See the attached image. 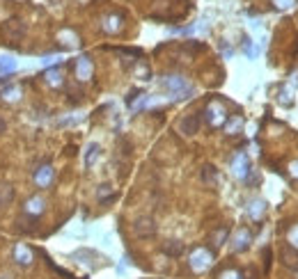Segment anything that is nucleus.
<instances>
[{
	"instance_id": "nucleus-1",
	"label": "nucleus",
	"mask_w": 298,
	"mask_h": 279,
	"mask_svg": "<svg viewBox=\"0 0 298 279\" xmlns=\"http://www.w3.org/2000/svg\"><path fill=\"white\" fill-rule=\"evenodd\" d=\"M160 89L168 91L170 99H174V101L191 99V96L195 94V87H193L183 76H165V78H160Z\"/></svg>"
},
{
	"instance_id": "nucleus-2",
	"label": "nucleus",
	"mask_w": 298,
	"mask_h": 279,
	"mask_svg": "<svg viewBox=\"0 0 298 279\" xmlns=\"http://www.w3.org/2000/svg\"><path fill=\"white\" fill-rule=\"evenodd\" d=\"M188 265H191L193 272L202 274L213 265V254H211L206 247H195V250L191 252V256H188Z\"/></svg>"
},
{
	"instance_id": "nucleus-3",
	"label": "nucleus",
	"mask_w": 298,
	"mask_h": 279,
	"mask_svg": "<svg viewBox=\"0 0 298 279\" xmlns=\"http://www.w3.org/2000/svg\"><path fill=\"white\" fill-rule=\"evenodd\" d=\"M204 117H206L211 128H218L227 121V110H225V105L220 103V101H211L204 110Z\"/></svg>"
},
{
	"instance_id": "nucleus-4",
	"label": "nucleus",
	"mask_w": 298,
	"mask_h": 279,
	"mask_svg": "<svg viewBox=\"0 0 298 279\" xmlns=\"http://www.w3.org/2000/svg\"><path fill=\"white\" fill-rule=\"evenodd\" d=\"M23 32H25V27H23V23L18 21V18H9V21H5L3 27H0V35H3V39L5 41H12V44L21 41Z\"/></svg>"
},
{
	"instance_id": "nucleus-5",
	"label": "nucleus",
	"mask_w": 298,
	"mask_h": 279,
	"mask_svg": "<svg viewBox=\"0 0 298 279\" xmlns=\"http://www.w3.org/2000/svg\"><path fill=\"white\" fill-rule=\"evenodd\" d=\"M229 167H232V174H234V176L241 178V181H246L248 174H250V169H252L246 151H236V153H234V158H232V165H229Z\"/></svg>"
},
{
	"instance_id": "nucleus-6",
	"label": "nucleus",
	"mask_w": 298,
	"mask_h": 279,
	"mask_svg": "<svg viewBox=\"0 0 298 279\" xmlns=\"http://www.w3.org/2000/svg\"><path fill=\"white\" fill-rule=\"evenodd\" d=\"M53 178H55V169L50 167L48 163L39 165V167L35 169V183H37V188H48L50 183H53Z\"/></svg>"
},
{
	"instance_id": "nucleus-7",
	"label": "nucleus",
	"mask_w": 298,
	"mask_h": 279,
	"mask_svg": "<svg viewBox=\"0 0 298 279\" xmlns=\"http://www.w3.org/2000/svg\"><path fill=\"white\" fill-rule=\"evenodd\" d=\"M200 121H202L200 112H193V114H188V117H183L181 121H179V131H181L183 135H195V133L200 131Z\"/></svg>"
},
{
	"instance_id": "nucleus-8",
	"label": "nucleus",
	"mask_w": 298,
	"mask_h": 279,
	"mask_svg": "<svg viewBox=\"0 0 298 279\" xmlns=\"http://www.w3.org/2000/svg\"><path fill=\"white\" fill-rule=\"evenodd\" d=\"M14 261H16L18 265H23V268H28V265H32V261H35V254H32V250L25 242H18V245L14 247Z\"/></svg>"
},
{
	"instance_id": "nucleus-9",
	"label": "nucleus",
	"mask_w": 298,
	"mask_h": 279,
	"mask_svg": "<svg viewBox=\"0 0 298 279\" xmlns=\"http://www.w3.org/2000/svg\"><path fill=\"white\" fill-rule=\"evenodd\" d=\"M133 231H136V236L140 238H151L156 233V224L151 218H140L136 220V224H133Z\"/></svg>"
},
{
	"instance_id": "nucleus-10",
	"label": "nucleus",
	"mask_w": 298,
	"mask_h": 279,
	"mask_svg": "<svg viewBox=\"0 0 298 279\" xmlns=\"http://www.w3.org/2000/svg\"><path fill=\"white\" fill-rule=\"evenodd\" d=\"M44 208H46V201H44V197H39V195L30 197V199L23 204V213L32 215V218H39V215L44 213Z\"/></svg>"
},
{
	"instance_id": "nucleus-11",
	"label": "nucleus",
	"mask_w": 298,
	"mask_h": 279,
	"mask_svg": "<svg viewBox=\"0 0 298 279\" xmlns=\"http://www.w3.org/2000/svg\"><path fill=\"white\" fill-rule=\"evenodd\" d=\"M250 242H252L250 231H248V229H238L232 238V250L234 252H246L248 247H250Z\"/></svg>"
},
{
	"instance_id": "nucleus-12",
	"label": "nucleus",
	"mask_w": 298,
	"mask_h": 279,
	"mask_svg": "<svg viewBox=\"0 0 298 279\" xmlns=\"http://www.w3.org/2000/svg\"><path fill=\"white\" fill-rule=\"evenodd\" d=\"M92 71H94L92 59L87 57V55H80V57L76 59V76H78V80H90Z\"/></svg>"
},
{
	"instance_id": "nucleus-13",
	"label": "nucleus",
	"mask_w": 298,
	"mask_h": 279,
	"mask_svg": "<svg viewBox=\"0 0 298 279\" xmlns=\"http://www.w3.org/2000/svg\"><path fill=\"white\" fill-rule=\"evenodd\" d=\"M266 213V201L264 199H252L250 204H248V215H250L255 222H259L261 218H264Z\"/></svg>"
},
{
	"instance_id": "nucleus-14",
	"label": "nucleus",
	"mask_w": 298,
	"mask_h": 279,
	"mask_svg": "<svg viewBox=\"0 0 298 279\" xmlns=\"http://www.w3.org/2000/svg\"><path fill=\"white\" fill-rule=\"evenodd\" d=\"M103 27L108 35H117L119 30H122V16H117V14H108V16L103 18Z\"/></svg>"
},
{
	"instance_id": "nucleus-15",
	"label": "nucleus",
	"mask_w": 298,
	"mask_h": 279,
	"mask_svg": "<svg viewBox=\"0 0 298 279\" xmlns=\"http://www.w3.org/2000/svg\"><path fill=\"white\" fill-rule=\"evenodd\" d=\"M18 67V62L12 57V55H0V76H9L14 73Z\"/></svg>"
},
{
	"instance_id": "nucleus-16",
	"label": "nucleus",
	"mask_w": 298,
	"mask_h": 279,
	"mask_svg": "<svg viewBox=\"0 0 298 279\" xmlns=\"http://www.w3.org/2000/svg\"><path fill=\"white\" fill-rule=\"evenodd\" d=\"M99 156H101V146L96 144V142L87 144V149H85V167H94V163L99 160Z\"/></svg>"
},
{
	"instance_id": "nucleus-17",
	"label": "nucleus",
	"mask_w": 298,
	"mask_h": 279,
	"mask_svg": "<svg viewBox=\"0 0 298 279\" xmlns=\"http://www.w3.org/2000/svg\"><path fill=\"white\" fill-rule=\"evenodd\" d=\"M243 123H246L243 117L236 114V117H232L229 121H225V133H227V135H238V133L243 131Z\"/></svg>"
},
{
	"instance_id": "nucleus-18",
	"label": "nucleus",
	"mask_w": 298,
	"mask_h": 279,
	"mask_svg": "<svg viewBox=\"0 0 298 279\" xmlns=\"http://www.w3.org/2000/svg\"><path fill=\"white\" fill-rule=\"evenodd\" d=\"M243 53H246L248 59H255L259 55V46L250 39V37H243Z\"/></svg>"
},
{
	"instance_id": "nucleus-19",
	"label": "nucleus",
	"mask_w": 298,
	"mask_h": 279,
	"mask_svg": "<svg viewBox=\"0 0 298 279\" xmlns=\"http://www.w3.org/2000/svg\"><path fill=\"white\" fill-rule=\"evenodd\" d=\"M163 252L168 256H174V259H177V256H181V252H183V245L179 240H168L163 245Z\"/></svg>"
},
{
	"instance_id": "nucleus-20",
	"label": "nucleus",
	"mask_w": 298,
	"mask_h": 279,
	"mask_svg": "<svg viewBox=\"0 0 298 279\" xmlns=\"http://www.w3.org/2000/svg\"><path fill=\"white\" fill-rule=\"evenodd\" d=\"M37 222H39V218H32V215H25V220H18V231H28V233H30V231H35V229H37Z\"/></svg>"
},
{
	"instance_id": "nucleus-21",
	"label": "nucleus",
	"mask_w": 298,
	"mask_h": 279,
	"mask_svg": "<svg viewBox=\"0 0 298 279\" xmlns=\"http://www.w3.org/2000/svg\"><path fill=\"white\" fill-rule=\"evenodd\" d=\"M46 82H48L50 87H60V85H62V73H60L58 67H53V69H48V71H46Z\"/></svg>"
},
{
	"instance_id": "nucleus-22",
	"label": "nucleus",
	"mask_w": 298,
	"mask_h": 279,
	"mask_svg": "<svg viewBox=\"0 0 298 279\" xmlns=\"http://www.w3.org/2000/svg\"><path fill=\"white\" fill-rule=\"evenodd\" d=\"M14 199V188L12 185H0V206H7Z\"/></svg>"
},
{
	"instance_id": "nucleus-23",
	"label": "nucleus",
	"mask_w": 298,
	"mask_h": 279,
	"mask_svg": "<svg viewBox=\"0 0 298 279\" xmlns=\"http://www.w3.org/2000/svg\"><path fill=\"white\" fill-rule=\"evenodd\" d=\"M280 103H282V105H293V89H291V87H282V89H280Z\"/></svg>"
},
{
	"instance_id": "nucleus-24",
	"label": "nucleus",
	"mask_w": 298,
	"mask_h": 279,
	"mask_svg": "<svg viewBox=\"0 0 298 279\" xmlns=\"http://www.w3.org/2000/svg\"><path fill=\"white\" fill-rule=\"evenodd\" d=\"M0 96H3L5 101H18V96H21V89H18V87H5V89L0 91Z\"/></svg>"
},
{
	"instance_id": "nucleus-25",
	"label": "nucleus",
	"mask_w": 298,
	"mask_h": 279,
	"mask_svg": "<svg viewBox=\"0 0 298 279\" xmlns=\"http://www.w3.org/2000/svg\"><path fill=\"white\" fill-rule=\"evenodd\" d=\"M287 242L298 250V224H293V227L287 231Z\"/></svg>"
},
{
	"instance_id": "nucleus-26",
	"label": "nucleus",
	"mask_w": 298,
	"mask_h": 279,
	"mask_svg": "<svg viewBox=\"0 0 298 279\" xmlns=\"http://www.w3.org/2000/svg\"><path fill=\"white\" fill-rule=\"evenodd\" d=\"M270 3L275 5V9H280V12H287V9H291L293 5H296V0H270Z\"/></svg>"
},
{
	"instance_id": "nucleus-27",
	"label": "nucleus",
	"mask_w": 298,
	"mask_h": 279,
	"mask_svg": "<svg viewBox=\"0 0 298 279\" xmlns=\"http://www.w3.org/2000/svg\"><path fill=\"white\" fill-rule=\"evenodd\" d=\"M227 233H229V231H227V229H225V227H223V229H218V231L213 233V245H215V247H220V245H223V242L227 240Z\"/></svg>"
},
{
	"instance_id": "nucleus-28",
	"label": "nucleus",
	"mask_w": 298,
	"mask_h": 279,
	"mask_svg": "<svg viewBox=\"0 0 298 279\" xmlns=\"http://www.w3.org/2000/svg\"><path fill=\"white\" fill-rule=\"evenodd\" d=\"M218 279H243V274L238 272V270L229 268V270H223V272H220V277H218Z\"/></svg>"
},
{
	"instance_id": "nucleus-29",
	"label": "nucleus",
	"mask_w": 298,
	"mask_h": 279,
	"mask_svg": "<svg viewBox=\"0 0 298 279\" xmlns=\"http://www.w3.org/2000/svg\"><path fill=\"white\" fill-rule=\"evenodd\" d=\"M204 181H209V183H215V181H218V172H215L211 165H206V167H204Z\"/></svg>"
},
{
	"instance_id": "nucleus-30",
	"label": "nucleus",
	"mask_w": 298,
	"mask_h": 279,
	"mask_svg": "<svg viewBox=\"0 0 298 279\" xmlns=\"http://www.w3.org/2000/svg\"><path fill=\"white\" fill-rule=\"evenodd\" d=\"M80 114H76V117H67V119H60V126H73V123L80 121Z\"/></svg>"
},
{
	"instance_id": "nucleus-31",
	"label": "nucleus",
	"mask_w": 298,
	"mask_h": 279,
	"mask_svg": "<svg viewBox=\"0 0 298 279\" xmlns=\"http://www.w3.org/2000/svg\"><path fill=\"white\" fill-rule=\"evenodd\" d=\"M289 174H291L293 178H298V160H291V163H289Z\"/></svg>"
},
{
	"instance_id": "nucleus-32",
	"label": "nucleus",
	"mask_w": 298,
	"mask_h": 279,
	"mask_svg": "<svg viewBox=\"0 0 298 279\" xmlns=\"http://www.w3.org/2000/svg\"><path fill=\"white\" fill-rule=\"evenodd\" d=\"M105 195H110V185H101V190H99V197L103 199Z\"/></svg>"
},
{
	"instance_id": "nucleus-33",
	"label": "nucleus",
	"mask_w": 298,
	"mask_h": 279,
	"mask_svg": "<svg viewBox=\"0 0 298 279\" xmlns=\"http://www.w3.org/2000/svg\"><path fill=\"white\" fill-rule=\"evenodd\" d=\"M5 128H7V121H5V119L0 117V133H5Z\"/></svg>"
},
{
	"instance_id": "nucleus-34",
	"label": "nucleus",
	"mask_w": 298,
	"mask_h": 279,
	"mask_svg": "<svg viewBox=\"0 0 298 279\" xmlns=\"http://www.w3.org/2000/svg\"><path fill=\"white\" fill-rule=\"evenodd\" d=\"M293 85H298V71H293Z\"/></svg>"
}]
</instances>
